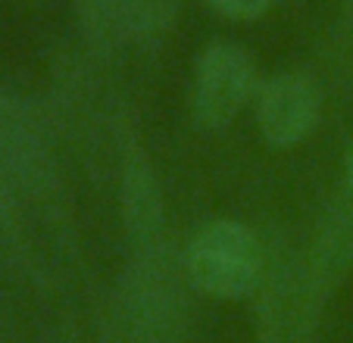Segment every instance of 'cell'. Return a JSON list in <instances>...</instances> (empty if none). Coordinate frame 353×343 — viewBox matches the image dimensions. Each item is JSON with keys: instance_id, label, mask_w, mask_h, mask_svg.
<instances>
[{"instance_id": "cell-1", "label": "cell", "mask_w": 353, "mask_h": 343, "mask_svg": "<svg viewBox=\"0 0 353 343\" xmlns=\"http://www.w3.org/2000/svg\"><path fill=\"white\" fill-rule=\"evenodd\" d=\"M188 281L216 300H241L260 284L263 250L254 231L234 218L203 225L185 253Z\"/></svg>"}, {"instance_id": "cell-2", "label": "cell", "mask_w": 353, "mask_h": 343, "mask_svg": "<svg viewBox=\"0 0 353 343\" xmlns=\"http://www.w3.org/2000/svg\"><path fill=\"white\" fill-rule=\"evenodd\" d=\"M181 315L179 281L157 262L134 271L119 293V343H169Z\"/></svg>"}, {"instance_id": "cell-3", "label": "cell", "mask_w": 353, "mask_h": 343, "mask_svg": "<svg viewBox=\"0 0 353 343\" xmlns=\"http://www.w3.org/2000/svg\"><path fill=\"white\" fill-rule=\"evenodd\" d=\"M254 91V63L241 47L213 44L197 60L194 116L200 125L222 128L241 112Z\"/></svg>"}, {"instance_id": "cell-4", "label": "cell", "mask_w": 353, "mask_h": 343, "mask_svg": "<svg viewBox=\"0 0 353 343\" xmlns=\"http://www.w3.org/2000/svg\"><path fill=\"white\" fill-rule=\"evenodd\" d=\"M322 112L319 87L300 72L266 81L256 97V122L272 147H294L316 128Z\"/></svg>"}, {"instance_id": "cell-5", "label": "cell", "mask_w": 353, "mask_h": 343, "mask_svg": "<svg viewBox=\"0 0 353 343\" xmlns=\"http://www.w3.org/2000/svg\"><path fill=\"white\" fill-rule=\"evenodd\" d=\"M116 16L128 32L154 34L172 19V0H119Z\"/></svg>"}, {"instance_id": "cell-6", "label": "cell", "mask_w": 353, "mask_h": 343, "mask_svg": "<svg viewBox=\"0 0 353 343\" xmlns=\"http://www.w3.org/2000/svg\"><path fill=\"white\" fill-rule=\"evenodd\" d=\"M210 7H216L222 16H232V19H256L269 7V0H210Z\"/></svg>"}, {"instance_id": "cell-7", "label": "cell", "mask_w": 353, "mask_h": 343, "mask_svg": "<svg viewBox=\"0 0 353 343\" xmlns=\"http://www.w3.org/2000/svg\"><path fill=\"white\" fill-rule=\"evenodd\" d=\"M344 181H347V191H350V197H353V150H350V156H347V172H344Z\"/></svg>"}]
</instances>
